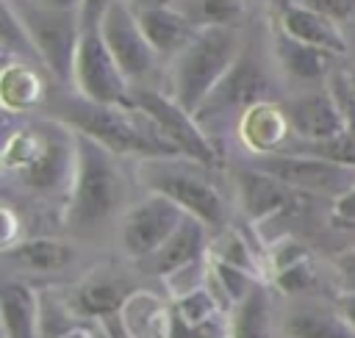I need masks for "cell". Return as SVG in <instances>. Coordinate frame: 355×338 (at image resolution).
Listing matches in <instances>:
<instances>
[{
  "label": "cell",
  "mask_w": 355,
  "mask_h": 338,
  "mask_svg": "<svg viewBox=\"0 0 355 338\" xmlns=\"http://www.w3.org/2000/svg\"><path fill=\"white\" fill-rule=\"evenodd\" d=\"M119 321L128 338H169L172 335V308H166L150 291H133L119 310Z\"/></svg>",
  "instance_id": "cell-24"
},
{
  "label": "cell",
  "mask_w": 355,
  "mask_h": 338,
  "mask_svg": "<svg viewBox=\"0 0 355 338\" xmlns=\"http://www.w3.org/2000/svg\"><path fill=\"white\" fill-rule=\"evenodd\" d=\"M19 241H22V216L8 199H0V255Z\"/></svg>",
  "instance_id": "cell-32"
},
{
  "label": "cell",
  "mask_w": 355,
  "mask_h": 338,
  "mask_svg": "<svg viewBox=\"0 0 355 338\" xmlns=\"http://www.w3.org/2000/svg\"><path fill=\"white\" fill-rule=\"evenodd\" d=\"M14 122H17L14 116H8V114H3V111H0V147H3V139H6V133L11 130V125H14Z\"/></svg>",
  "instance_id": "cell-39"
},
{
  "label": "cell",
  "mask_w": 355,
  "mask_h": 338,
  "mask_svg": "<svg viewBox=\"0 0 355 338\" xmlns=\"http://www.w3.org/2000/svg\"><path fill=\"white\" fill-rule=\"evenodd\" d=\"M236 191H239V205H241L244 216L250 222H255V224L269 222V219L286 213L297 202V197H302V194L291 191L288 186L277 183L275 177L252 169L250 163L244 169H239Z\"/></svg>",
  "instance_id": "cell-16"
},
{
  "label": "cell",
  "mask_w": 355,
  "mask_h": 338,
  "mask_svg": "<svg viewBox=\"0 0 355 338\" xmlns=\"http://www.w3.org/2000/svg\"><path fill=\"white\" fill-rule=\"evenodd\" d=\"M236 133H239V141L252 152V158L255 155L280 152L291 141V133H288V125H286L280 100H275V103H258V105L247 108L239 116V122H236Z\"/></svg>",
  "instance_id": "cell-19"
},
{
  "label": "cell",
  "mask_w": 355,
  "mask_h": 338,
  "mask_svg": "<svg viewBox=\"0 0 355 338\" xmlns=\"http://www.w3.org/2000/svg\"><path fill=\"white\" fill-rule=\"evenodd\" d=\"M136 180L150 191L175 202L186 216L211 233L227 227V202L208 166L189 158H144L136 161Z\"/></svg>",
  "instance_id": "cell-5"
},
{
  "label": "cell",
  "mask_w": 355,
  "mask_h": 338,
  "mask_svg": "<svg viewBox=\"0 0 355 338\" xmlns=\"http://www.w3.org/2000/svg\"><path fill=\"white\" fill-rule=\"evenodd\" d=\"M333 219L344 224H355V186L344 191L338 199H333Z\"/></svg>",
  "instance_id": "cell-35"
},
{
  "label": "cell",
  "mask_w": 355,
  "mask_h": 338,
  "mask_svg": "<svg viewBox=\"0 0 355 338\" xmlns=\"http://www.w3.org/2000/svg\"><path fill=\"white\" fill-rule=\"evenodd\" d=\"M227 338H272V302L263 283H258L239 305H233Z\"/></svg>",
  "instance_id": "cell-26"
},
{
  "label": "cell",
  "mask_w": 355,
  "mask_h": 338,
  "mask_svg": "<svg viewBox=\"0 0 355 338\" xmlns=\"http://www.w3.org/2000/svg\"><path fill=\"white\" fill-rule=\"evenodd\" d=\"M302 8H311L327 19H333L336 25L352 22L355 19V0H291Z\"/></svg>",
  "instance_id": "cell-31"
},
{
  "label": "cell",
  "mask_w": 355,
  "mask_h": 338,
  "mask_svg": "<svg viewBox=\"0 0 355 338\" xmlns=\"http://www.w3.org/2000/svg\"><path fill=\"white\" fill-rule=\"evenodd\" d=\"M75 166V133L53 119L14 122L0 147V172L36 197H64Z\"/></svg>",
  "instance_id": "cell-2"
},
{
  "label": "cell",
  "mask_w": 355,
  "mask_h": 338,
  "mask_svg": "<svg viewBox=\"0 0 355 338\" xmlns=\"http://www.w3.org/2000/svg\"><path fill=\"white\" fill-rule=\"evenodd\" d=\"M139 19V28L144 33V39L150 42L153 53L158 55V61L166 66L189 42L191 36L197 33L186 19L183 14H178L175 8H158V11H144V14H136Z\"/></svg>",
  "instance_id": "cell-23"
},
{
  "label": "cell",
  "mask_w": 355,
  "mask_h": 338,
  "mask_svg": "<svg viewBox=\"0 0 355 338\" xmlns=\"http://www.w3.org/2000/svg\"><path fill=\"white\" fill-rule=\"evenodd\" d=\"M286 3H291V0H286Z\"/></svg>",
  "instance_id": "cell-42"
},
{
  "label": "cell",
  "mask_w": 355,
  "mask_h": 338,
  "mask_svg": "<svg viewBox=\"0 0 355 338\" xmlns=\"http://www.w3.org/2000/svg\"><path fill=\"white\" fill-rule=\"evenodd\" d=\"M336 272L341 280V291H355V247L344 249L336 258Z\"/></svg>",
  "instance_id": "cell-34"
},
{
  "label": "cell",
  "mask_w": 355,
  "mask_h": 338,
  "mask_svg": "<svg viewBox=\"0 0 355 338\" xmlns=\"http://www.w3.org/2000/svg\"><path fill=\"white\" fill-rule=\"evenodd\" d=\"M349 75H352V83H355V66H352V69H349Z\"/></svg>",
  "instance_id": "cell-40"
},
{
  "label": "cell",
  "mask_w": 355,
  "mask_h": 338,
  "mask_svg": "<svg viewBox=\"0 0 355 338\" xmlns=\"http://www.w3.org/2000/svg\"><path fill=\"white\" fill-rule=\"evenodd\" d=\"M277 30L286 33L288 39L308 44L313 50H322L333 58H341L347 53L344 28L311 8L297 6V3H283V8L277 11Z\"/></svg>",
  "instance_id": "cell-17"
},
{
  "label": "cell",
  "mask_w": 355,
  "mask_h": 338,
  "mask_svg": "<svg viewBox=\"0 0 355 338\" xmlns=\"http://www.w3.org/2000/svg\"><path fill=\"white\" fill-rule=\"evenodd\" d=\"M44 6H53V8H61V11H80V3L83 0H42Z\"/></svg>",
  "instance_id": "cell-38"
},
{
  "label": "cell",
  "mask_w": 355,
  "mask_h": 338,
  "mask_svg": "<svg viewBox=\"0 0 355 338\" xmlns=\"http://www.w3.org/2000/svg\"><path fill=\"white\" fill-rule=\"evenodd\" d=\"M272 61H275V72L300 89H322L330 72L336 69L333 55L313 50L308 44H300L286 33H280L277 28L272 33Z\"/></svg>",
  "instance_id": "cell-15"
},
{
  "label": "cell",
  "mask_w": 355,
  "mask_h": 338,
  "mask_svg": "<svg viewBox=\"0 0 355 338\" xmlns=\"http://www.w3.org/2000/svg\"><path fill=\"white\" fill-rule=\"evenodd\" d=\"M277 100V80L269 72V66L263 64V58L244 44L239 58L233 61V66L225 72V78L214 86V91L202 100V105L194 111V122L205 130H211V125L233 119L239 122V116L258 105V103H275Z\"/></svg>",
  "instance_id": "cell-6"
},
{
  "label": "cell",
  "mask_w": 355,
  "mask_h": 338,
  "mask_svg": "<svg viewBox=\"0 0 355 338\" xmlns=\"http://www.w3.org/2000/svg\"><path fill=\"white\" fill-rule=\"evenodd\" d=\"M208 244H211V230L205 224H200L197 219L186 216L180 222V227L147 258L141 260V266L155 274V277H166L178 269H186L197 260H205L208 258Z\"/></svg>",
  "instance_id": "cell-18"
},
{
  "label": "cell",
  "mask_w": 355,
  "mask_h": 338,
  "mask_svg": "<svg viewBox=\"0 0 355 338\" xmlns=\"http://www.w3.org/2000/svg\"><path fill=\"white\" fill-rule=\"evenodd\" d=\"M0 330L6 338H42L39 296L19 277L0 280Z\"/></svg>",
  "instance_id": "cell-20"
},
{
  "label": "cell",
  "mask_w": 355,
  "mask_h": 338,
  "mask_svg": "<svg viewBox=\"0 0 355 338\" xmlns=\"http://www.w3.org/2000/svg\"><path fill=\"white\" fill-rule=\"evenodd\" d=\"M208 255L211 260H219V263H227V266H236L252 277H258V260H255V252L252 247L244 241V235L233 227H225L216 233V238L208 244ZM261 280V277H258Z\"/></svg>",
  "instance_id": "cell-28"
},
{
  "label": "cell",
  "mask_w": 355,
  "mask_h": 338,
  "mask_svg": "<svg viewBox=\"0 0 355 338\" xmlns=\"http://www.w3.org/2000/svg\"><path fill=\"white\" fill-rule=\"evenodd\" d=\"M97 30L130 89L158 86V78H164V64L153 53L150 42L144 39V33L139 28L136 14L125 6V0L114 3L103 14Z\"/></svg>",
  "instance_id": "cell-9"
},
{
  "label": "cell",
  "mask_w": 355,
  "mask_h": 338,
  "mask_svg": "<svg viewBox=\"0 0 355 338\" xmlns=\"http://www.w3.org/2000/svg\"><path fill=\"white\" fill-rule=\"evenodd\" d=\"M133 294V288L116 277V274H89L86 280L78 283V288L72 291V310L83 319H108V316H116L125 305V299Z\"/></svg>",
  "instance_id": "cell-22"
},
{
  "label": "cell",
  "mask_w": 355,
  "mask_h": 338,
  "mask_svg": "<svg viewBox=\"0 0 355 338\" xmlns=\"http://www.w3.org/2000/svg\"><path fill=\"white\" fill-rule=\"evenodd\" d=\"M0 338H6V335H3V330H0Z\"/></svg>",
  "instance_id": "cell-41"
},
{
  "label": "cell",
  "mask_w": 355,
  "mask_h": 338,
  "mask_svg": "<svg viewBox=\"0 0 355 338\" xmlns=\"http://www.w3.org/2000/svg\"><path fill=\"white\" fill-rule=\"evenodd\" d=\"M275 285L283 294H305V291H311L316 285V272H313L311 258L297 260V263L275 272Z\"/></svg>",
  "instance_id": "cell-30"
},
{
  "label": "cell",
  "mask_w": 355,
  "mask_h": 338,
  "mask_svg": "<svg viewBox=\"0 0 355 338\" xmlns=\"http://www.w3.org/2000/svg\"><path fill=\"white\" fill-rule=\"evenodd\" d=\"M247 44L244 28H205L164 66V91L194 116Z\"/></svg>",
  "instance_id": "cell-3"
},
{
  "label": "cell",
  "mask_w": 355,
  "mask_h": 338,
  "mask_svg": "<svg viewBox=\"0 0 355 338\" xmlns=\"http://www.w3.org/2000/svg\"><path fill=\"white\" fill-rule=\"evenodd\" d=\"M178 14L194 28H241L247 14V0H178Z\"/></svg>",
  "instance_id": "cell-27"
},
{
  "label": "cell",
  "mask_w": 355,
  "mask_h": 338,
  "mask_svg": "<svg viewBox=\"0 0 355 338\" xmlns=\"http://www.w3.org/2000/svg\"><path fill=\"white\" fill-rule=\"evenodd\" d=\"M186 219V213L161 194H144L119 219V241L128 258L147 260Z\"/></svg>",
  "instance_id": "cell-12"
},
{
  "label": "cell",
  "mask_w": 355,
  "mask_h": 338,
  "mask_svg": "<svg viewBox=\"0 0 355 338\" xmlns=\"http://www.w3.org/2000/svg\"><path fill=\"white\" fill-rule=\"evenodd\" d=\"M125 202V175L119 158L94 144L92 139L75 133V166L64 205L67 227L89 233L105 224L122 211ZM125 213V211H122Z\"/></svg>",
  "instance_id": "cell-4"
},
{
  "label": "cell",
  "mask_w": 355,
  "mask_h": 338,
  "mask_svg": "<svg viewBox=\"0 0 355 338\" xmlns=\"http://www.w3.org/2000/svg\"><path fill=\"white\" fill-rule=\"evenodd\" d=\"M125 6L133 14H144V11H158V8H175L178 0H125Z\"/></svg>",
  "instance_id": "cell-37"
},
{
  "label": "cell",
  "mask_w": 355,
  "mask_h": 338,
  "mask_svg": "<svg viewBox=\"0 0 355 338\" xmlns=\"http://www.w3.org/2000/svg\"><path fill=\"white\" fill-rule=\"evenodd\" d=\"M114 3H119V0H83V3H80V11H78V17H80V30L97 28L100 19H103V14H105Z\"/></svg>",
  "instance_id": "cell-33"
},
{
  "label": "cell",
  "mask_w": 355,
  "mask_h": 338,
  "mask_svg": "<svg viewBox=\"0 0 355 338\" xmlns=\"http://www.w3.org/2000/svg\"><path fill=\"white\" fill-rule=\"evenodd\" d=\"M286 338H355V330L341 319L336 308L302 305L283 321Z\"/></svg>",
  "instance_id": "cell-25"
},
{
  "label": "cell",
  "mask_w": 355,
  "mask_h": 338,
  "mask_svg": "<svg viewBox=\"0 0 355 338\" xmlns=\"http://www.w3.org/2000/svg\"><path fill=\"white\" fill-rule=\"evenodd\" d=\"M53 86L55 83L39 64L6 58L0 64V111L8 116H19L44 108Z\"/></svg>",
  "instance_id": "cell-14"
},
{
  "label": "cell",
  "mask_w": 355,
  "mask_h": 338,
  "mask_svg": "<svg viewBox=\"0 0 355 338\" xmlns=\"http://www.w3.org/2000/svg\"><path fill=\"white\" fill-rule=\"evenodd\" d=\"M22 30L36 53V61L50 75L55 86H69L72 80V58L80 39V17L78 11H61L44 6L42 0H11Z\"/></svg>",
  "instance_id": "cell-7"
},
{
  "label": "cell",
  "mask_w": 355,
  "mask_h": 338,
  "mask_svg": "<svg viewBox=\"0 0 355 338\" xmlns=\"http://www.w3.org/2000/svg\"><path fill=\"white\" fill-rule=\"evenodd\" d=\"M291 141L297 144H313V141H327L338 133H344V119L330 97L327 86L322 89H302L286 100H280ZM288 141V144H291Z\"/></svg>",
  "instance_id": "cell-13"
},
{
  "label": "cell",
  "mask_w": 355,
  "mask_h": 338,
  "mask_svg": "<svg viewBox=\"0 0 355 338\" xmlns=\"http://www.w3.org/2000/svg\"><path fill=\"white\" fill-rule=\"evenodd\" d=\"M0 53H6V58H22V61L39 64L11 0H0Z\"/></svg>",
  "instance_id": "cell-29"
},
{
  "label": "cell",
  "mask_w": 355,
  "mask_h": 338,
  "mask_svg": "<svg viewBox=\"0 0 355 338\" xmlns=\"http://www.w3.org/2000/svg\"><path fill=\"white\" fill-rule=\"evenodd\" d=\"M0 258L25 274H55L75 260V247L53 235H36V238H22Z\"/></svg>",
  "instance_id": "cell-21"
},
{
  "label": "cell",
  "mask_w": 355,
  "mask_h": 338,
  "mask_svg": "<svg viewBox=\"0 0 355 338\" xmlns=\"http://www.w3.org/2000/svg\"><path fill=\"white\" fill-rule=\"evenodd\" d=\"M69 89L78 91L80 97L103 105H125L130 86L122 78L119 66L114 64L108 47L100 39L97 28L80 30L75 58H72V80Z\"/></svg>",
  "instance_id": "cell-11"
},
{
  "label": "cell",
  "mask_w": 355,
  "mask_h": 338,
  "mask_svg": "<svg viewBox=\"0 0 355 338\" xmlns=\"http://www.w3.org/2000/svg\"><path fill=\"white\" fill-rule=\"evenodd\" d=\"M333 308L341 313V319L355 330V291H338Z\"/></svg>",
  "instance_id": "cell-36"
},
{
  "label": "cell",
  "mask_w": 355,
  "mask_h": 338,
  "mask_svg": "<svg viewBox=\"0 0 355 338\" xmlns=\"http://www.w3.org/2000/svg\"><path fill=\"white\" fill-rule=\"evenodd\" d=\"M47 116L64 122L72 133L92 139L116 158H178V150L133 105H103L80 97L69 86H53Z\"/></svg>",
  "instance_id": "cell-1"
},
{
  "label": "cell",
  "mask_w": 355,
  "mask_h": 338,
  "mask_svg": "<svg viewBox=\"0 0 355 338\" xmlns=\"http://www.w3.org/2000/svg\"><path fill=\"white\" fill-rule=\"evenodd\" d=\"M125 105H133L136 111H141L158 127V133L178 150L180 158L197 161L208 169H214L219 163V150H216L214 139H208L205 130L194 122V116L189 111H183L161 86L130 89Z\"/></svg>",
  "instance_id": "cell-8"
},
{
  "label": "cell",
  "mask_w": 355,
  "mask_h": 338,
  "mask_svg": "<svg viewBox=\"0 0 355 338\" xmlns=\"http://www.w3.org/2000/svg\"><path fill=\"white\" fill-rule=\"evenodd\" d=\"M250 166L275 177L277 183L288 186L297 194H327L338 199L344 191L355 186V169L338 166V163H330L313 155H302V152L255 155Z\"/></svg>",
  "instance_id": "cell-10"
}]
</instances>
